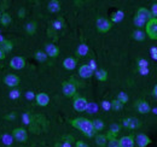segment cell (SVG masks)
<instances>
[{"label": "cell", "instance_id": "obj_1", "mask_svg": "<svg viewBox=\"0 0 157 147\" xmlns=\"http://www.w3.org/2000/svg\"><path fill=\"white\" fill-rule=\"evenodd\" d=\"M70 124L74 127V128L78 129L87 138H92L94 136L96 131L93 129V124H92V121L87 119V118H82V117H78L75 119H71L70 121Z\"/></svg>", "mask_w": 157, "mask_h": 147}, {"label": "cell", "instance_id": "obj_2", "mask_svg": "<svg viewBox=\"0 0 157 147\" xmlns=\"http://www.w3.org/2000/svg\"><path fill=\"white\" fill-rule=\"evenodd\" d=\"M146 35H149L150 39L157 40V18H151L145 25Z\"/></svg>", "mask_w": 157, "mask_h": 147}, {"label": "cell", "instance_id": "obj_3", "mask_svg": "<svg viewBox=\"0 0 157 147\" xmlns=\"http://www.w3.org/2000/svg\"><path fill=\"white\" fill-rule=\"evenodd\" d=\"M96 25H97L98 32H100V33H108L111 29V22L109 19L104 18V17H100L97 19Z\"/></svg>", "mask_w": 157, "mask_h": 147}, {"label": "cell", "instance_id": "obj_4", "mask_svg": "<svg viewBox=\"0 0 157 147\" xmlns=\"http://www.w3.org/2000/svg\"><path fill=\"white\" fill-rule=\"evenodd\" d=\"M12 138L18 142H25L28 139V133L24 128H15L12 130Z\"/></svg>", "mask_w": 157, "mask_h": 147}, {"label": "cell", "instance_id": "obj_5", "mask_svg": "<svg viewBox=\"0 0 157 147\" xmlns=\"http://www.w3.org/2000/svg\"><path fill=\"white\" fill-rule=\"evenodd\" d=\"M4 83L10 88H16L20 85V77L15 74H9L4 77Z\"/></svg>", "mask_w": 157, "mask_h": 147}, {"label": "cell", "instance_id": "obj_6", "mask_svg": "<svg viewBox=\"0 0 157 147\" xmlns=\"http://www.w3.org/2000/svg\"><path fill=\"white\" fill-rule=\"evenodd\" d=\"M87 105H88V101L86 100V98H82V96H78L75 98L74 103H73V107L78 112H83L87 109Z\"/></svg>", "mask_w": 157, "mask_h": 147}, {"label": "cell", "instance_id": "obj_7", "mask_svg": "<svg viewBox=\"0 0 157 147\" xmlns=\"http://www.w3.org/2000/svg\"><path fill=\"white\" fill-rule=\"evenodd\" d=\"M10 66L15 70H22L25 66V60L23 57H20V55L12 57L10 60Z\"/></svg>", "mask_w": 157, "mask_h": 147}, {"label": "cell", "instance_id": "obj_8", "mask_svg": "<svg viewBox=\"0 0 157 147\" xmlns=\"http://www.w3.org/2000/svg\"><path fill=\"white\" fill-rule=\"evenodd\" d=\"M62 91H63V94L68 98H71L76 94V86L71 82H64L63 86H62Z\"/></svg>", "mask_w": 157, "mask_h": 147}, {"label": "cell", "instance_id": "obj_9", "mask_svg": "<svg viewBox=\"0 0 157 147\" xmlns=\"http://www.w3.org/2000/svg\"><path fill=\"white\" fill-rule=\"evenodd\" d=\"M122 124H123V127L128 129H138L140 127V121L136 117H128L122 121Z\"/></svg>", "mask_w": 157, "mask_h": 147}, {"label": "cell", "instance_id": "obj_10", "mask_svg": "<svg viewBox=\"0 0 157 147\" xmlns=\"http://www.w3.org/2000/svg\"><path fill=\"white\" fill-rule=\"evenodd\" d=\"M78 75L82 78H90L94 75V71L88 66V64H83L78 68Z\"/></svg>", "mask_w": 157, "mask_h": 147}, {"label": "cell", "instance_id": "obj_11", "mask_svg": "<svg viewBox=\"0 0 157 147\" xmlns=\"http://www.w3.org/2000/svg\"><path fill=\"white\" fill-rule=\"evenodd\" d=\"M45 53H46L47 57L56 58L59 55V48L56 45H53V43H46V46H45Z\"/></svg>", "mask_w": 157, "mask_h": 147}, {"label": "cell", "instance_id": "obj_12", "mask_svg": "<svg viewBox=\"0 0 157 147\" xmlns=\"http://www.w3.org/2000/svg\"><path fill=\"white\" fill-rule=\"evenodd\" d=\"M136 107H137L138 112L141 113V115H146V113H149L151 111L150 104L147 101H145V100H139V101H137Z\"/></svg>", "mask_w": 157, "mask_h": 147}, {"label": "cell", "instance_id": "obj_13", "mask_svg": "<svg viewBox=\"0 0 157 147\" xmlns=\"http://www.w3.org/2000/svg\"><path fill=\"white\" fill-rule=\"evenodd\" d=\"M139 147H146L151 144V139L145 134H138L134 141Z\"/></svg>", "mask_w": 157, "mask_h": 147}, {"label": "cell", "instance_id": "obj_14", "mask_svg": "<svg viewBox=\"0 0 157 147\" xmlns=\"http://www.w3.org/2000/svg\"><path fill=\"white\" fill-rule=\"evenodd\" d=\"M35 103L39 105V106H47L50 104V96L46 94V93H39L35 95Z\"/></svg>", "mask_w": 157, "mask_h": 147}, {"label": "cell", "instance_id": "obj_15", "mask_svg": "<svg viewBox=\"0 0 157 147\" xmlns=\"http://www.w3.org/2000/svg\"><path fill=\"white\" fill-rule=\"evenodd\" d=\"M137 16L139 18L144 19L146 23L150 21V19L152 18V16H151V12H150V10H147L146 7H140V9H138L137 11Z\"/></svg>", "mask_w": 157, "mask_h": 147}, {"label": "cell", "instance_id": "obj_16", "mask_svg": "<svg viewBox=\"0 0 157 147\" xmlns=\"http://www.w3.org/2000/svg\"><path fill=\"white\" fill-rule=\"evenodd\" d=\"M118 144H120V147H134V139L131 135L122 136L118 140Z\"/></svg>", "mask_w": 157, "mask_h": 147}, {"label": "cell", "instance_id": "obj_17", "mask_svg": "<svg viewBox=\"0 0 157 147\" xmlns=\"http://www.w3.org/2000/svg\"><path fill=\"white\" fill-rule=\"evenodd\" d=\"M63 66H64V69H67V70H74V69L76 68V59L73 58V57L65 58L64 62H63Z\"/></svg>", "mask_w": 157, "mask_h": 147}, {"label": "cell", "instance_id": "obj_18", "mask_svg": "<svg viewBox=\"0 0 157 147\" xmlns=\"http://www.w3.org/2000/svg\"><path fill=\"white\" fill-rule=\"evenodd\" d=\"M47 10L51 13H57V12H59L60 11V4H59V1H57V0L50 1L48 5H47Z\"/></svg>", "mask_w": 157, "mask_h": 147}, {"label": "cell", "instance_id": "obj_19", "mask_svg": "<svg viewBox=\"0 0 157 147\" xmlns=\"http://www.w3.org/2000/svg\"><path fill=\"white\" fill-rule=\"evenodd\" d=\"M0 48H1L5 53L11 52L12 48H13V43H12V41H10V40H4V41L0 43Z\"/></svg>", "mask_w": 157, "mask_h": 147}, {"label": "cell", "instance_id": "obj_20", "mask_svg": "<svg viewBox=\"0 0 157 147\" xmlns=\"http://www.w3.org/2000/svg\"><path fill=\"white\" fill-rule=\"evenodd\" d=\"M120 129H121V127L118 126L117 123L111 124V126H110V131H109V134L106 135V138H108V139H113V138H115L118 133H120Z\"/></svg>", "mask_w": 157, "mask_h": 147}, {"label": "cell", "instance_id": "obj_21", "mask_svg": "<svg viewBox=\"0 0 157 147\" xmlns=\"http://www.w3.org/2000/svg\"><path fill=\"white\" fill-rule=\"evenodd\" d=\"M88 52H90V48H88V46L86 43L78 45V50H76V55H80V57H85V55H88Z\"/></svg>", "mask_w": 157, "mask_h": 147}, {"label": "cell", "instance_id": "obj_22", "mask_svg": "<svg viewBox=\"0 0 157 147\" xmlns=\"http://www.w3.org/2000/svg\"><path fill=\"white\" fill-rule=\"evenodd\" d=\"M94 75H96V78H97L98 81L104 82V81L108 80V73H106V70H104V69L96 70V71H94Z\"/></svg>", "mask_w": 157, "mask_h": 147}, {"label": "cell", "instance_id": "obj_23", "mask_svg": "<svg viewBox=\"0 0 157 147\" xmlns=\"http://www.w3.org/2000/svg\"><path fill=\"white\" fill-rule=\"evenodd\" d=\"M96 144L98 145L99 147H104L106 144H108V138L106 135H103V134H99L96 136Z\"/></svg>", "mask_w": 157, "mask_h": 147}, {"label": "cell", "instance_id": "obj_24", "mask_svg": "<svg viewBox=\"0 0 157 147\" xmlns=\"http://www.w3.org/2000/svg\"><path fill=\"white\" fill-rule=\"evenodd\" d=\"M25 32L29 34V35H34L35 32H36V23L35 22H29L27 25H25Z\"/></svg>", "mask_w": 157, "mask_h": 147}, {"label": "cell", "instance_id": "obj_25", "mask_svg": "<svg viewBox=\"0 0 157 147\" xmlns=\"http://www.w3.org/2000/svg\"><path fill=\"white\" fill-rule=\"evenodd\" d=\"M92 124H93L94 131H101L104 129V127H105V124H104V122L101 119H94V121H92Z\"/></svg>", "mask_w": 157, "mask_h": 147}, {"label": "cell", "instance_id": "obj_26", "mask_svg": "<svg viewBox=\"0 0 157 147\" xmlns=\"http://www.w3.org/2000/svg\"><path fill=\"white\" fill-rule=\"evenodd\" d=\"M123 18H124V13H123V11L118 10V11H116V12L113 15V17H111V22H114V23H118V22H121Z\"/></svg>", "mask_w": 157, "mask_h": 147}, {"label": "cell", "instance_id": "obj_27", "mask_svg": "<svg viewBox=\"0 0 157 147\" xmlns=\"http://www.w3.org/2000/svg\"><path fill=\"white\" fill-rule=\"evenodd\" d=\"M132 36H133L134 40H137V41H144V40H145V33L138 29V30H136V32H133Z\"/></svg>", "mask_w": 157, "mask_h": 147}, {"label": "cell", "instance_id": "obj_28", "mask_svg": "<svg viewBox=\"0 0 157 147\" xmlns=\"http://www.w3.org/2000/svg\"><path fill=\"white\" fill-rule=\"evenodd\" d=\"M0 22H1L2 25L7 27V25L11 23V16H10L9 13H2L1 17H0Z\"/></svg>", "mask_w": 157, "mask_h": 147}, {"label": "cell", "instance_id": "obj_29", "mask_svg": "<svg viewBox=\"0 0 157 147\" xmlns=\"http://www.w3.org/2000/svg\"><path fill=\"white\" fill-rule=\"evenodd\" d=\"M128 99H129V98H128L127 93L120 92V93L117 94V99H116V100H118V101H120V103H121L122 105H124L126 103H128Z\"/></svg>", "mask_w": 157, "mask_h": 147}, {"label": "cell", "instance_id": "obj_30", "mask_svg": "<svg viewBox=\"0 0 157 147\" xmlns=\"http://www.w3.org/2000/svg\"><path fill=\"white\" fill-rule=\"evenodd\" d=\"M12 141H13V138H12V135H9V134H5V135H2V144H4V145H7V146H10V145H12Z\"/></svg>", "mask_w": 157, "mask_h": 147}, {"label": "cell", "instance_id": "obj_31", "mask_svg": "<svg viewBox=\"0 0 157 147\" xmlns=\"http://www.w3.org/2000/svg\"><path fill=\"white\" fill-rule=\"evenodd\" d=\"M86 111H87L88 113H96V112L98 111V105L94 104V103H88Z\"/></svg>", "mask_w": 157, "mask_h": 147}, {"label": "cell", "instance_id": "obj_32", "mask_svg": "<svg viewBox=\"0 0 157 147\" xmlns=\"http://www.w3.org/2000/svg\"><path fill=\"white\" fill-rule=\"evenodd\" d=\"M133 22H134V25H136V27H138V28H143V27H145V25H146V22H145L144 19L139 18L138 16H136V17H134Z\"/></svg>", "mask_w": 157, "mask_h": 147}, {"label": "cell", "instance_id": "obj_33", "mask_svg": "<svg viewBox=\"0 0 157 147\" xmlns=\"http://www.w3.org/2000/svg\"><path fill=\"white\" fill-rule=\"evenodd\" d=\"M34 55H35V59H36L38 62H45V60L47 59L46 53H45V52H42V51H38Z\"/></svg>", "mask_w": 157, "mask_h": 147}, {"label": "cell", "instance_id": "obj_34", "mask_svg": "<svg viewBox=\"0 0 157 147\" xmlns=\"http://www.w3.org/2000/svg\"><path fill=\"white\" fill-rule=\"evenodd\" d=\"M111 103V109L114 111H120L122 110V107H123V105L118 101V100H113V101H110Z\"/></svg>", "mask_w": 157, "mask_h": 147}, {"label": "cell", "instance_id": "obj_35", "mask_svg": "<svg viewBox=\"0 0 157 147\" xmlns=\"http://www.w3.org/2000/svg\"><path fill=\"white\" fill-rule=\"evenodd\" d=\"M9 95H10L11 99H18V98L21 96V92L17 89V88H13V89L10 91V94H9Z\"/></svg>", "mask_w": 157, "mask_h": 147}, {"label": "cell", "instance_id": "obj_36", "mask_svg": "<svg viewBox=\"0 0 157 147\" xmlns=\"http://www.w3.org/2000/svg\"><path fill=\"white\" fill-rule=\"evenodd\" d=\"M63 23H64V22H63V19L58 18L57 21H55V22H53V24H52V25H53V28H55L56 30H59V29H62V28H63Z\"/></svg>", "mask_w": 157, "mask_h": 147}, {"label": "cell", "instance_id": "obj_37", "mask_svg": "<svg viewBox=\"0 0 157 147\" xmlns=\"http://www.w3.org/2000/svg\"><path fill=\"white\" fill-rule=\"evenodd\" d=\"M108 147H120L118 140H116L115 138H113V139H109V141H108Z\"/></svg>", "mask_w": 157, "mask_h": 147}, {"label": "cell", "instance_id": "obj_38", "mask_svg": "<svg viewBox=\"0 0 157 147\" xmlns=\"http://www.w3.org/2000/svg\"><path fill=\"white\" fill-rule=\"evenodd\" d=\"M138 68H149V62L146 59H139Z\"/></svg>", "mask_w": 157, "mask_h": 147}, {"label": "cell", "instance_id": "obj_39", "mask_svg": "<svg viewBox=\"0 0 157 147\" xmlns=\"http://www.w3.org/2000/svg\"><path fill=\"white\" fill-rule=\"evenodd\" d=\"M101 107H103L105 111L111 110V103L108 101V100H104V101H101Z\"/></svg>", "mask_w": 157, "mask_h": 147}, {"label": "cell", "instance_id": "obj_40", "mask_svg": "<svg viewBox=\"0 0 157 147\" xmlns=\"http://www.w3.org/2000/svg\"><path fill=\"white\" fill-rule=\"evenodd\" d=\"M150 12H151V16H152V18H157V2L152 4Z\"/></svg>", "mask_w": 157, "mask_h": 147}, {"label": "cell", "instance_id": "obj_41", "mask_svg": "<svg viewBox=\"0 0 157 147\" xmlns=\"http://www.w3.org/2000/svg\"><path fill=\"white\" fill-rule=\"evenodd\" d=\"M88 66H90L93 71H96V70H97V63H96V60H94V59H91L90 63H88Z\"/></svg>", "mask_w": 157, "mask_h": 147}, {"label": "cell", "instance_id": "obj_42", "mask_svg": "<svg viewBox=\"0 0 157 147\" xmlns=\"http://www.w3.org/2000/svg\"><path fill=\"white\" fill-rule=\"evenodd\" d=\"M138 71L140 73V75L146 76L149 74V68H138Z\"/></svg>", "mask_w": 157, "mask_h": 147}, {"label": "cell", "instance_id": "obj_43", "mask_svg": "<svg viewBox=\"0 0 157 147\" xmlns=\"http://www.w3.org/2000/svg\"><path fill=\"white\" fill-rule=\"evenodd\" d=\"M23 123H25V124H29L30 123V116L28 113H24L23 115Z\"/></svg>", "mask_w": 157, "mask_h": 147}, {"label": "cell", "instance_id": "obj_44", "mask_svg": "<svg viewBox=\"0 0 157 147\" xmlns=\"http://www.w3.org/2000/svg\"><path fill=\"white\" fill-rule=\"evenodd\" d=\"M150 52H151L152 58H154V59H157V47H152V48L150 50Z\"/></svg>", "mask_w": 157, "mask_h": 147}, {"label": "cell", "instance_id": "obj_45", "mask_svg": "<svg viewBox=\"0 0 157 147\" xmlns=\"http://www.w3.org/2000/svg\"><path fill=\"white\" fill-rule=\"evenodd\" d=\"M25 96H27V99L32 100V99H34V98H35V94H34L33 92H27V94H25Z\"/></svg>", "mask_w": 157, "mask_h": 147}, {"label": "cell", "instance_id": "obj_46", "mask_svg": "<svg viewBox=\"0 0 157 147\" xmlns=\"http://www.w3.org/2000/svg\"><path fill=\"white\" fill-rule=\"evenodd\" d=\"M76 147H90L86 142L83 141H76Z\"/></svg>", "mask_w": 157, "mask_h": 147}, {"label": "cell", "instance_id": "obj_47", "mask_svg": "<svg viewBox=\"0 0 157 147\" xmlns=\"http://www.w3.org/2000/svg\"><path fill=\"white\" fill-rule=\"evenodd\" d=\"M5 118H6V119H15V118H16V113H15V112H12L11 115H6V116H5Z\"/></svg>", "mask_w": 157, "mask_h": 147}, {"label": "cell", "instance_id": "obj_48", "mask_svg": "<svg viewBox=\"0 0 157 147\" xmlns=\"http://www.w3.org/2000/svg\"><path fill=\"white\" fill-rule=\"evenodd\" d=\"M24 15H25V10H24V7H22L20 10V12H18V16H20V18H23Z\"/></svg>", "mask_w": 157, "mask_h": 147}, {"label": "cell", "instance_id": "obj_49", "mask_svg": "<svg viewBox=\"0 0 157 147\" xmlns=\"http://www.w3.org/2000/svg\"><path fill=\"white\" fill-rule=\"evenodd\" d=\"M5 57H6V53L0 48V60H2V59H5Z\"/></svg>", "mask_w": 157, "mask_h": 147}, {"label": "cell", "instance_id": "obj_50", "mask_svg": "<svg viewBox=\"0 0 157 147\" xmlns=\"http://www.w3.org/2000/svg\"><path fill=\"white\" fill-rule=\"evenodd\" d=\"M62 147H71V144H70V141H64L62 144Z\"/></svg>", "mask_w": 157, "mask_h": 147}, {"label": "cell", "instance_id": "obj_51", "mask_svg": "<svg viewBox=\"0 0 157 147\" xmlns=\"http://www.w3.org/2000/svg\"><path fill=\"white\" fill-rule=\"evenodd\" d=\"M154 95H155V96L157 98V85L155 86V87H154Z\"/></svg>", "mask_w": 157, "mask_h": 147}, {"label": "cell", "instance_id": "obj_52", "mask_svg": "<svg viewBox=\"0 0 157 147\" xmlns=\"http://www.w3.org/2000/svg\"><path fill=\"white\" fill-rule=\"evenodd\" d=\"M4 40H5V39H4V37H2V36H1V35H0V43H1V42H2Z\"/></svg>", "mask_w": 157, "mask_h": 147}, {"label": "cell", "instance_id": "obj_53", "mask_svg": "<svg viewBox=\"0 0 157 147\" xmlns=\"http://www.w3.org/2000/svg\"><path fill=\"white\" fill-rule=\"evenodd\" d=\"M0 17H1V13H0Z\"/></svg>", "mask_w": 157, "mask_h": 147}]
</instances>
